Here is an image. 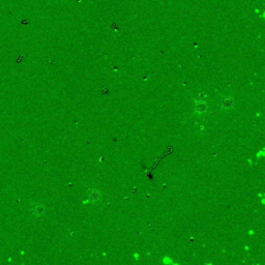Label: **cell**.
<instances>
[{"label":"cell","mask_w":265,"mask_h":265,"mask_svg":"<svg viewBox=\"0 0 265 265\" xmlns=\"http://www.w3.org/2000/svg\"><path fill=\"white\" fill-rule=\"evenodd\" d=\"M34 211H35L37 214H42L43 212H44V206L40 204H36L35 207H34Z\"/></svg>","instance_id":"6da1fadb"},{"label":"cell","mask_w":265,"mask_h":265,"mask_svg":"<svg viewBox=\"0 0 265 265\" xmlns=\"http://www.w3.org/2000/svg\"><path fill=\"white\" fill-rule=\"evenodd\" d=\"M223 105L227 108H230L231 106H233V100L231 99H226L223 100Z\"/></svg>","instance_id":"7a4b0ae2"},{"label":"cell","mask_w":265,"mask_h":265,"mask_svg":"<svg viewBox=\"0 0 265 265\" xmlns=\"http://www.w3.org/2000/svg\"><path fill=\"white\" fill-rule=\"evenodd\" d=\"M199 104H200V106H199V105H197V111H199V112H203V111L206 110V105H205L204 103L200 102V103H199Z\"/></svg>","instance_id":"3957f363"},{"label":"cell","mask_w":265,"mask_h":265,"mask_svg":"<svg viewBox=\"0 0 265 265\" xmlns=\"http://www.w3.org/2000/svg\"><path fill=\"white\" fill-rule=\"evenodd\" d=\"M90 197H91L92 200H97L99 197H100V193L97 191H92L90 193Z\"/></svg>","instance_id":"277c9868"}]
</instances>
